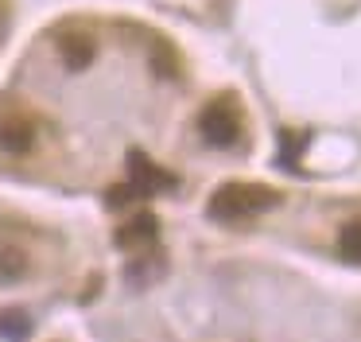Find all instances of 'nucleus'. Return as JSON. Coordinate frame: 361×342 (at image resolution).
<instances>
[{"label":"nucleus","instance_id":"1","mask_svg":"<svg viewBox=\"0 0 361 342\" xmlns=\"http://www.w3.org/2000/svg\"><path fill=\"white\" fill-rule=\"evenodd\" d=\"M280 194L272 187H257V183H226L214 191V199L206 202V214L214 222H241V218H252L260 210L276 206Z\"/></svg>","mask_w":361,"mask_h":342},{"label":"nucleus","instance_id":"2","mask_svg":"<svg viewBox=\"0 0 361 342\" xmlns=\"http://www.w3.org/2000/svg\"><path fill=\"white\" fill-rule=\"evenodd\" d=\"M198 132H202L206 144H214V148H229V144H237V132H241V117H237V109L229 105L226 98H221V101H210V105L202 109V117H198Z\"/></svg>","mask_w":361,"mask_h":342},{"label":"nucleus","instance_id":"3","mask_svg":"<svg viewBox=\"0 0 361 342\" xmlns=\"http://www.w3.org/2000/svg\"><path fill=\"white\" fill-rule=\"evenodd\" d=\"M128 175H133V191L136 194H156V191H167L175 187V175L148 160L144 152H128Z\"/></svg>","mask_w":361,"mask_h":342},{"label":"nucleus","instance_id":"4","mask_svg":"<svg viewBox=\"0 0 361 342\" xmlns=\"http://www.w3.org/2000/svg\"><path fill=\"white\" fill-rule=\"evenodd\" d=\"M32 140H35L32 121H24V117H8V121H0V148H4L8 155L32 152Z\"/></svg>","mask_w":361,"mask_h":342},{"label":"nucleus","instance_id":"5","mask_svg":"<svg viewBox=\"0 0 361 342\" xmlns=\"http://www.w3.org/2000/svg\"><path fill=\"white\" fill-rule=\"evenodd\" d=\"M94 39L90 35H82V31H71V35H63L59 39V54H63V62L71 70H86L90 62H94Z\"/></svg>","mask_w":361,"mask_h":342},{"label":"nucleus","instance_id":"6","mask_svg":"<svg viewBox=\"0 0 361 342\" xmlns=\"http://www.w3.org/2000/svg\"><path fill=\"white\" fill-rule=\"evenodd\" d=\"M156 233H159L156 218H152V214H136L133 222H125V225L117 230V245H125V249H144V245H152V241H156Z\"/></svg>","mask_w":361,"mask_h":342},{"label":"nucleus","instance_id":"7","mask_svg":"<svg viewBox=\"0 0 361 342\" xmlns=\"http://www.w3.org/2000/svg\"><path fill=\"white\" fill-rule=\"evenodd\" d=\"M27 272V253L16 245H0V284H16Z\"/></svg>","mask_w":361,"mask_h":342},{"label":"nucleus","instance_id":"8","mask_svg":"<svg viewBox=\"0 0 361 342\" xmlns=\"http://www.w3.org/2000/svg\"><path fill=\"white\" fill-rule=\"evenodd\" d=\"M27 334H32V319H27V311L12 307L0 315V338H8V342H24Z\"/></svg>","mask_w":361,"mask_h":342},{"label":"nucleus","instance_id":"9","mask_svg":"<svg viewBox=\"0 0 361 342\" xmlns=\"http://www.w3.org/2000/svg\"><path fill=\"white\" fill-rule=\"evenodd\" d=\"M338 249H342V256H345V261L361 264V222L342 225V233H338Z\"/></svg>","mask_w":361,"mask_h":342}]
</instances>
